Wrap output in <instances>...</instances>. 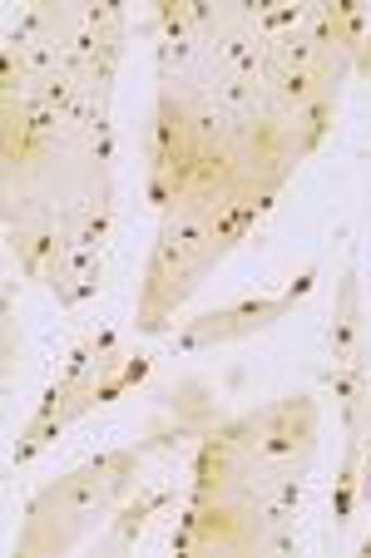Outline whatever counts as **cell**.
<instances>
[{"label":"cell","instance_id":"8fae6325","mask_svg":"<svg viewBox=\"0 0 371 558\" xmlns=\"http://www.w3.org/2000/svg\"><path fill=\"white\" fill-rule=\"evenodd\" d=\"M357 558H371V534H367V538H361V544H357Z\"/></svg>","mask_w":371,"mask_h":558},{"label":"cell","instance_id":"8992f818","mask_svg":"<svg viewBox=\"0 0 371 558\" xmlns=\"http://www.w3.org/2000/svg\"><path fill=\"white\" fill-rule=\"evenodd\" d=\"M148 371H154V356H129L115 331H85L80 347L70 351V361H64V371L45 386L35 415L25 421L11 464H31L35 454L50 450L74 421H85V415L115 405L124 390L144 386Z\"/></svg>","mask_w":371,"mask_h":558},{"label":"cell","instance_id":"6da1fadb","mask_svg":"<svg viewBox=\"0 0 371 558\" xmlns=\"http://www.w3.org/2000/svg\"><path fill=\"white\" fill-rule=\"evenodd\" d=\"M371 11L357 0H159L144 193L273 213L337 124Z\"/></svg>","mask_w":371,"mask_h":558},{"label":"cell","instance_id":"7a4b0ae2","mask_svg":"<svg viewBox=\"0 0 371 558\" xmlns=\"http://www.w3.org/2000/svg\"><path fill=\"white\" fill-rule=\"evenodd\" d=\"M129 40L119 0H40L5 31L0 163L5 243L60 306L105 287L115 232V74Z\"/></svg>","mask_w":371,"mask_h":558},{"label":"cell","instance_id":"5b68a950","mask_svg":"<svg viewBox=\"0 0 371 558\" xmlns=\"http://www.w3.org/2000/svg\"><path fill=\"white\" fill-rule=\"evenodd\" d=\"M258 222H263V213L223 208V203L208 198H179L169 208H159V232H154L134 302L139 337H164V331L179 327L183 302L208 282V272L223 257L248 243V232Z\"/></svg>","mask_w":371,"mask_h":558},{"label":"cell","instance_id":"ba28073f","mask_svg":"<svg viewBox=\"0 0 371 558\" xmlns=\"http://www.w3.org/2000/svg\"><path fill=\"white\" fill-rule=\"evenodd\" d=\"M332 366H367V312H361V272L347 263L337 282V302H332V327H327Z\"/></svg>","mask_w":371,"mask_h":558},{"label":"cell","instance_id":"277c9868","mask_svg":"<svg viewBox=\"0 0 371 558\" xmlns=\"http://www.w3.org/2000/svg\"><path fill=\"white\" fill-rule=\"evenodd\" d=\"M183 440H199V435L169 415V421L154 425L144 440L99 450V454H89V460H80L74 470H64L60 480L40 485L31 495V505H25L21 534H15V554L21 558H64V554H74V548H85L89 538L115 519V509L139 489L144 464L154 460V454L179 450Z\"/></svg>","mask_w":371,"mask_h":558},{"label":"cell","instance_id":"52a82bcc","mask_svg":"<svg viewBox=\"0 0 371 558\" xmlns=\"http://www.w3.org/2000/svg\"><path fill=\"white\" fill-rule=\"evenodd\" d=\"M318 272H322V267L308 263L302 272L292 277V287H283V292H273V296H248V302L213 306V312L189 316V322H179V327L169 331V347L179 351V356H189V351H213V347H234V341L263 337V331H273L277 322H287L297 306L308 302L312 287H318Z\"/></svg>","mask_w":371,"mask_h":558},{"label":"cell","instance_id":"30bf717a","mask_svg":"<svg viewBox=\"0 0 371 558\" xmlns=\"http://www.w3.org/2000/svg\"><path fill=\"white\" fill-rule=\"evenodd\" d=\"M357 74H367L371 80V31H367V40H361V50H357Z\"/></svg>","mask_w":371,"mask_h":558},{"label":"cell","instance_id":"9c48e42d","mask_svg":"<svg viewBox=\"0 0 371 558\" xmlns=\"http://www.w3.org/2000/svg\"><path fill=\"white\" fill-rule=\"evenodd\" d=\"M164 505H173V489H169V485H154V489H144V485H139L134 495H129L124 505L115 509V519H109V524H105V538H99L95 548H99V554H124V548L134 544L139 534H144V529H148V519L159 514Z\"/></svg>","mask_w":371,"mask_h":558},{"label":"cell","instance_id":"3957f363","mask_svg":"<svg viewBox=\"0 0 371 558\" xmlns=\"http://www.w3.org/2000/svg\"><path fill=\"white\" fill-rule=\"evenodd\" d=\"M318 435L322 405L302 390L213 425L193 454V485L173 554H297V519Z\"/></svg>","mask_w":371,"mask_h":558}]
</instances>
